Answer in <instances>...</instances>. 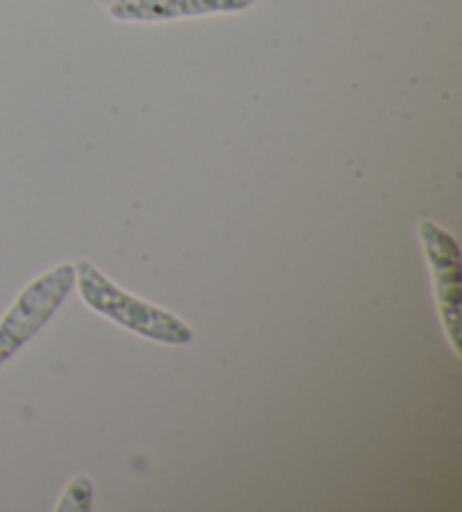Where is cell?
<instances>
[{"label":"cell","mask_w":462,"mask_h":512,"mask_svg":"<svg viewBox=\"0 0 462 512\" xmlns=\"http://www.w3.org/2000/svg\"><path fill=\"white\" fill-rule=\"evenodd\" d=\"M75 289L88 310L149 341L165 346H188L194 339L192 328L181 316L124 291L91 260L75 262Z\"/></svg>","instance_id":"obj_1"},{"label":"cell","mask_w":462,"mask_h":512,"mask_svg":"<svg viewBox=\"0 0 462 512\" xmlns=\"http://www.w3.org/2000/svg\"><path fill=\"white\" fill-rule=\"evenodd\" d=\"M97 3H100L102 7H106V5H111V3H113V0H97Z\"/></svg>","instance_id":"obj_6"},{"label":"cell","mask_w":462,"mask_h":512,"mask_svg":"<svg viewBox=\"0 0 462 512\" xmlns=\"http://www.w3.org/2000/svg\"><path fill=\"white\" fill-rule=\"evenodd\" d=\"M93 501V481L88 476H77L68 483V488L57 506L59 512H88Z\"/></svg>","instance_id":"obj_5"},{"label":"cell","mask_w":462,"mask_h":512,"mask_svg":"<svg viewBox=\"0 0 462 512\" xmlns=\"http://www.w3.org/2000/svg\"><path fill=\"white\" fill-rule=\"evenodd\" d=\"M420 235L424 258L429 262L433 276V291L438 300V312L442 319V328L447 332V339L456 355L462 352L460 343V303H462V271H460V251L458 242L447 228L422 219L417 226Z\"/></svg>","instance_id":"obj_3"},{"label":"cell","mask_w":462,"mask_h":512,"mask_svg":"<svg viewBox=\"0 0 462 512\" xmlns=\"http://www.w3.org/2000/svg\"><path fill=\"white\" fill-rule=\"evenodd\" d=\"M75 289V264H57L34 278L0 319V368L52 321Z\"/></svg>","instance_id":"obj_2"},{"label":"cell","mask_w":462,"mask_h":512,"mask_svg":"<svg viewBox=\"0 0 462 512\" xmlns=\"http://www.w3.org/2000/svg\"><path fill=\"white\" fill-rule=\"evenodd\" d=\"M257 0H113L106 14L122 23H163L190 16L242 12Z\"/></svg>","instance_id":"obj_4"}]
</instances>
